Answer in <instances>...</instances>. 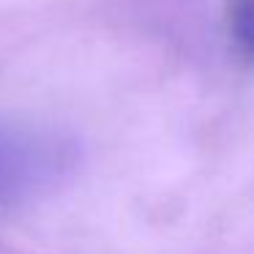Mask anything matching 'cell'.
Returning a JSON list of instances; mask_svg holds the SVG:
<instances>
[{"instance_id":"1","label":"cell","mask_w":254,"mask_h":254,"mask_svg":"<svg viewBox=\"0 0 254 254\" xmlns=\"http://www.w3.org/2000/svg\"><path fill=\"white\" fill-rule=\"evenodd\" d=\"M61 159L63 153L52 142L0 123V208L50 181Z\"/></svg>"},{"instance_id":"2","label":"cell","mask_w":254,"mask_h":254,"mask_svg":"<svg viewBox=\"0 0 254 254\" xmlns=\"http://www.w3.org/2000/svg\"><path fill=\"white\" fill-rule=\"evenodd\" d=\"M227 25L235 47L254 63V0H227Z\"/></svg>"}]
</instances>
